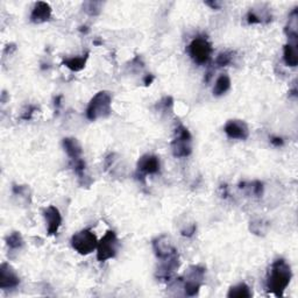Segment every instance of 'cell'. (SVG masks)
<instances>
[{"mask_svg":"<svg viewBox=\"0 0 298 298\" xmlns=\"http://www.w3.org/2000/svg\"><path fill=\"white\" fill-rule=\"evenodd\" d=\"M292 273L284 259H279L272 264L267 280V290L276 297H282L291 281Z\"/></svg>","mask_w":298,"mask_h":298,"instance_id":"1","label":"cell"},{"mask_svg":"<svg viewBox=\"0 0 298 298\" xmlns=\"http://www.w3.org/2000/svg\"><path fill=\"white\" fill-rule=\"evenodd\" d=\"M112 112V96L108 91H99L90 100L86 108V118L90 122L107 118Z\"/></svg>","mask_w":298,"mask_h":298,"instance_id":"2","label":"cell"},{"mask_svg":"<svg viewBox=\"0 0 298 298\" xmlns=\"http://www.w3.org/2000/svg\"><path fill=\"white\" fill-rule=\"evenodd\" d=\"M205 268L202 265H190L182 280L183 289L187 296H197L204 283Z\"/></svg>","mask_w":298,"mask_h":298,"instance_id":"3","label":"cell"},{"mask_svg":"<svg viewBox=\"0 0 298 298\" xmlns=\"http://www.w3.org/2000/svg\"><path fill=\"white\" fill-rule=\"evenodd\" d=\"M192 136L187 127L180 125L175 130L174 140L171 141V151L175 158H188L191 154Z\"/></svg>","mask_w":298,"mask_h":298,"instance_id":"4","label":"cell"},{"mask_svg":"<svg viewBox=\"0 0 298 298\" xmlns=\"http://www.w3.org/2000/svg\"><path fill=\"white\" fill-rule=\"evenodd\" d=\"M71 246L80 255H87L98 246L97 236L91 229H82L71 236Z\"/></svg>","mask_w":298,"mask_h":298,"instance_id":"5","label":"cell"},{"mask_svg":"<svg viewBox=\"0 0 298 298\" xmlns=\"http://www.w3.org/2000/svg\"><path fill=\"white\" fill-rule=\"evenodd\" d=\"M118 237L114 231H107L102 239L98 241L97 246V260L99 262H105L107 260L113 259L118 252Z\"/></svg>","mask_w":298,"mask_h":298,"instance_id":"6","label":"cell"},{"mask_svg":"<svg viewBox=\"0 0 298 298\" xmlns=\"http://www.w3.org/2000/svg\"><path fill=\"white\" fill-rule=\"evenodd\" d=\"M212 51V44L204 38H197L189 44V54L193 62L199 66H203L210 61Z\"/></svg>","mask_w":298,"mask_h":298,"instance_id":"7","label":"cell"},{"mask_svg":"<svg viewBox=\"0 0 298 298\" xmlns=\"http://www.w3.org/2000/svg\"><path fill=\"white\" fill-rule=\"evenodd\" d=\"M180 267V256L177 251L163 259H160V264L155 276L161 281H169L174 276L175 272Z\"/></svg>","mask_w":298,"mask_h":298,"instance_id":"8","label":"cell"},{"mask_svg":"<svg viewBox=\"0 0 298 298\" xmlns=\"http://www.w3.org/2000/svg\"><path fill=\"white\" fill-rule=\"evenodd\" d=\"M136 168H138V176L143 180L146 175L158 174L161 168L160 160L156 155L146 154L139 159Z\"/></svg>","mask_w":298,"mask_h":298,"instance_id":"9","label":"cell"},{"mask_svg":"<svg viewBox=\"0 0 298 298\" xmlns=\"http://www.w3.org/2000/svg\"><path fill=\"white\" fill-rule=\"evenodd\" d=\"M224 132L229 139L233 140H247L249 136L248 125L237 119L228 120L224 127Z\"/></svg>","mask_w":298,"mask_h":298,"instance_id":"10","label":"cell"},{"mask_svg":"<svg viewBox=\"0 0 298 298\" xmlns=\"http://www.w3.org/2000/svg\"><path fill=\"white\" fill-rule=\"evenodd\" d=\"M43 217L47 223V231L49 235H56L58 233V229L62 225V216L61 212L54 205L46 207L43 210Z\"/></svg>","mask_w":298,"mask_h":298,"instance_id":"11","label":"cell"},{"mask_svg":"<svg viewBox=\"0 0 298 298\" xmlns=\"http://www.w3.org/2000/svg\"><path fill=\"white\" fill-rule=\"evenodd\" d=\"M20 283L18 274L9 263L0 265V289H14Z\"/></svg>","mask_w":298,"mask_h":298,"instance_id":"12","label":"cell"},{"mask_svg":"<svg viewBox=\"0 0 298 298\" xmlns=\"http://www.w3.org/2000/svg\"><path fill=\"white\" fill-rule=\"evenodd\" d=\"M153 249H154L155 255L159 260L167 257L177 251L172 245L170 237H168L167 235H161L153 240Z\"/></svg>","mask_w":298,"mask_h":298,"instance_id":"13","label":"cell"},{"mask_svg":"<svg viewBox=\"0 0 298 298\" xmlns=\"http://www.w3.org/2000/svg\"><path fill=\"white\" fill-rule=\"evenodd\" d=\"M51 7L49 4L44 2H38L33 7L31 13V21L33 23L47 22L51 17Z\"/></svg>","mask_w":298,"mask_h":298,"instance_id":"14","label":"cell"},{"mask_svg":"<svg viewBox=\"0 0 298 298\" xmlns=\"http://www.w3.org/2000/svg\"><path fill=\"white\" fill-rule=\"evenodd\" d=\"M63 148L66 151L67 155L71 160H76L82 158V146L78 142L77 139L75 138H66L63 139Z\"/></svg>","mask_w":298,"mask_h":298,"instance_id":"15","label":"cell"},{"mask_svg":"<svg viewBox=\"0 0 298 298\" xmlns=\"http://www.w3.org/2000/svg\"><path fill=\"white\" fill-rule=\"evenodd\" d=\"M283 59L288 67L295 68L298 64V53H297V43L289 42L283 48Z\"/></svg>","mask_w":298,"mask_h":298,"instance_id":"16","label":"cell"},{"mask_svg":"<svg viewBox=\"0 0 298 298\" xmlns=\"http://www.w3.org/2000/svg\"><path fill=\"white\" fill-rule=\"evenodd\" d=\"M87 59H88V53L82 56H76V57L64 58L62 64L63 66H66L69 70L74 72H78L85 68Z\"/></svg>","mask_w":298,"mask_h":298,"instance_id":"17","label":"cell"},{"mask_svg":"<svg viewBox=\"0 0 298 298\" xmlns=\"http://www.w3.org/2000/svg\"><path fill=\"white\" fill-rule=\"evenodd\" d=\"M241 190H245L248 195H253L255 197H262L263 195V183L260 181H253V182H241L239 184Z\"/></svg>","mask_w":298,"mask_h":298,"instance_id":"18","label":"cell"},{"mask_svg":"<svg viewBox=\"0 0 298 298\" xmlns=\"http://www.w3.org/2000/svg\"><path fill=\"white\" fill-rule=\"evenodd\" d=\"M253 296L251 288L246 283H239L229 289L227 293L228 298H249Z\"/></svg>","mask_w":298,"mask_h":298,"instance_id":"19","label":"cell"},{"mask_svg":"<svg viewBox=\"0 0 298 298\" xmlns=\"http://www.w3.org/2000/svg\"><path fill=\"white\" fill-rule=\"evenodd\" d=\"M229 88H231V78L227 75H221L217 79L215 87H213V95L217 97L223 96L226 94Z\"/></svg>","mask_w":298,"mask_h":298,"instance_id":"20","label":"cell"},{"mask_svg":"<svg viewBox=\"0 0 298 298\" xmlns=\"http://www.w3.org/2000/svg\"><path fill=\"white\" fill-rule=\"evenodd\" d=\"M23 237L19 232H12L6 237V245L11 249H20L23 247Z\"/></svg>","mask_w":298,"mask_h":298,"instance_id":"21","label":"cell"},{"mask_svg":"<svg viewBox=\"0 0 298 298\" xmlns=\"http://www.w3.org/2000/svg\"><path fill=\"white\" fill-rule=\"evenodd\" d=\"M71 166L72 168H74V171L76 172V175L78 176L80 183H82V181L85 180L86 177L85 176V168H86L85 161H84L82 158L71 160Z\"/></svg>","mask_w":298,"mask_h":298,"instance_id":"22","label":"cell"},{"mask_svg":"<svg viewBox=\"0 0 298 298\" xmlns=\"http://www.w3.org/2000/svg\"><path fill=\"white\" fill-rule=\"evenodd\" d=\"M103 4L98 2H88L84 4V9L90 15H98L100 13V7Z\"/></svg>","mask_w":298,"mask_h":298,"instance_id":"23","label":"cell"},{"mask_svg":"<svg viewBox=\"0 0 298 298\" xmlns=\"http://www.w3.org/2000/svg\"><path fill=\"white\" fill-rule=\"evenodd\" d=\"M232 53H221L218 55V57L216 59V63L218 67H227L228 64H231L232 62Z\"/></svg>","mask_w":298,"mask_h":298,"instance_id":"24","label":"cell"},{"mask_svg":"<svg viewBox=\"0 0 298 298\" xmlns=\"http://www.w3.org/2000/svg\"><path fill=\"white\" fill-rule=\"evenodd\" d=\"M247 22L248 25H257V23L262 22V18L259 14H256L255 11L251 10L247 13Z\"/></svg>","mask_w":298,"mask_h":298,"instance_id":"25","label":"cell"},{"mask_svg":"<svg viewBox=\"0 0 298 298\" xmlns=\"http://www.w3.org/2000/svg\"><path fill=\"white\" fill-rule=\"evenodd\" d=\"M195 232H196V225L192 224L190 227H187V228L182 229V235L190 237V236L193 235V233H195Z\"/></svg>","mask_w":298,"mask_h":298,"instance_id":"26","label":"cell"},{"mask_svg":"<svg viewBox=\"0 0 298 298\" xmlns=\"http://www.w3.org/2000/svg\"><path fill=\"white\" fill-rule=\"evenodd\" d=\"M271 143L275 147H282L284 144V140L280 138V136H272Z\"/></svg>","mask_w":298,"mask_h":298,"instance_id":"27","label":"cell"},{"mask_svg":"<svg viewBox=\"0 0 298 298\" xmlns=\"http://www.w3.org/2000/svg\"><path fill=\"white\" fill-rule=\"evenodd\" d=\"M34 111H36V107L35 106H28V110L26 111L25 114H22L21 118L23 120H29L32 118V114L34 113Z\"/></svg>","mask_w":298,"mask_h":298,"instance_id":"28","label":"cell"},{"mask_svg":"<svg viewBox=\"0 0 298 298\" xmlns=\"http://www.w3.org/2000/svg\"><path fill=\"white\" fill-rule=\"evenodd\" d=\"M207 6H210L212 10H219L220 6H221V3L219 2H205Z\"/></svg>","mask_w":298,"mask_h":298,"instance_id":"29","label":"cell"},{"mask_svg":"<svg viewBox=\"0 0 298 298\" xmlns=\"http://www.w3.org/2000/svg\"><path fill=\"white\" fill-rule=\"evenodd\" d=\"M153 80H154V76H153V75H147L146 77H144V79H143V83L146 84V85L148 86V85H151V84L153 83Z\"/></svg>","mask_w":298,"mask_h":298,"instance_id":"30","label":"cell"}]
</instances>
